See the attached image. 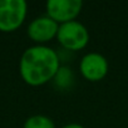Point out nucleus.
Segmentation results:
<instances>
[{"label":"nucleus","mask_w":128,"mask_h":128,"mask_svg":"<svg viewBox=\"0 0 128 128\" xmlns=\"http://www.w3.org/2000/svg\"><path fill=\"white\" fill-rule=\"evenodd\" d=\"M62 67L60 54L49 45H32L26 48L19 60V74L30 87L50 83Z\"/></svg>","instance_id":"1"},{"label":"nucleus","mask_w":128,"mask_h":128,"mask_svg":"<svg viewBox=\"0 0 128 128\" xmlns=\"http://www.w3.org/2000/svg\"><path fill=\"white\" fill-rule=\"evenodd\" d=\"M89 40L90 35L88 28L78 20L59 25L56 42L63 48V50L69 53L83 50L89 44Z\"/></svg>","instance_id":"2"},{"label":"nucleus","mask_w":128,"mask_h":128,"mask_svg":"<svg viewBox=\"0 0 128 128\" xmlns=\"http://www.w3.org/2000/svg\"><path fill=\"white\" fill-rule=\"evenodd\" d=\"M28 4L24 0H0V32L13 33L25 22Z\"/></svg>","instance_id":"3"},{"label":"nucleus","mask_w":128,"mask_h":128,"mask_svg":"<svg viewBox=\"0 0 128 128\" xmlns=\"http://www.w3.org/2000/svg\"><path fill=\"white\" fill-rule=\"evenodd\" d=\"M79 73L80 76L92 83L103 80L109 72V63L107 58L98 52L86 53L79 60Z\"/></svg>","instance_id":"4"},{"label":"nucleus","mask_w":128,"mask_h":128,"mask_svg":"<svg viewBox=\"0 0 128 128\" xmlns=\"http://www.w3.org/2000/svg\"><path fill=\"white\" fill-rule=\"evenodd\" d=\"M83 9L82 0H49L45 4V15L58 25L77 20Z\"/></svg>","instance_id":"5"},{"label":"nucleus","mask_w":128,"mask_h":128,"mask_svg":"<svg viewBox=\"0 0 128 128\" xmlns=\"http://www.w3.org/2000/svg\"><path fill=\"white\" fill-rule=\"evenodd\" d=\"M59 25L48 15L34 18L28 25V36L35 45H48L52 40L56 39Z\"/></svg>","instance_id":"6"},{"label":"nucleus","mask_w":128,"mask_h":128,"mask_svg":"<svg viewBox=\"0 0 128 128\" xmlns=\"http://www.w3.org/2000/svg\"><path fill=\"white\" fill-rule=\"evenodd\" d=\"M52 82L54 83L55 88L60 90H69L74 84V73L69 67L62 66Z\"/></svg>","instance_id":"7"},{"label":"nucleus","mask_w":128,"mask_h":128,"mask_svg":"<svg viewBox=\"0 0 128 128\" xmlns=\"http://www.w3.org/2000/svg\"><path fill=\"white\" fill-rule=\"evenodd\" d=\"M23 128H55V123L48 116L34 114L25 119Z\"/></svg>","instance_id":"8"},{"label":"nucleus","mask_w":128,"mask_h":128,"mask_svg":"<svg viewBox=\"0 0 128 128\" xmlns=\"http://www.w3.org/2000/svg\"><path fill=\"white\" fill-rule=\"evenodd\" d=\"M62 128H86V127L79 124V123H68L66 126H63Z\"/></svg>","instance_id":"9"}]
</instances>
